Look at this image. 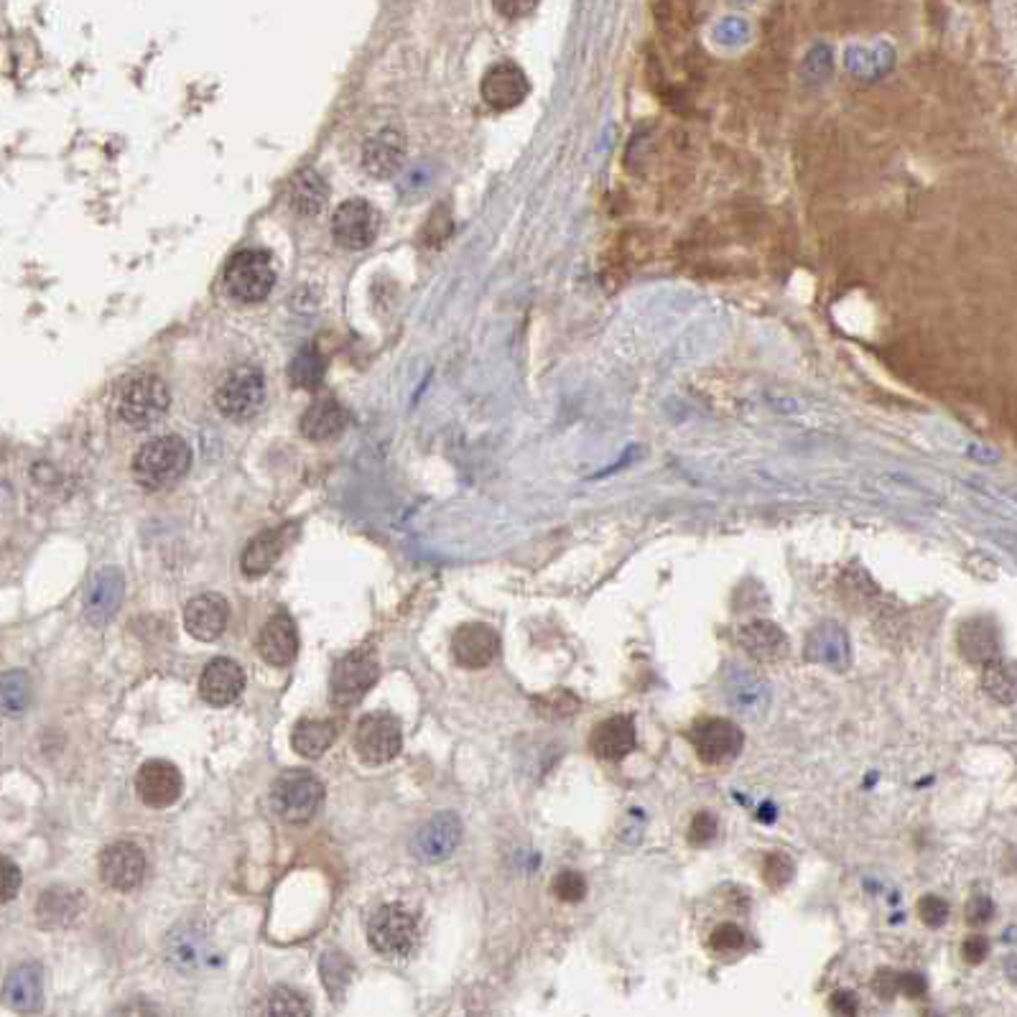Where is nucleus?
<instances>
[{
  "label": "nucleus",
  "instance_id": "obj_1",
  "mask_svg": "<svg viewBox=\"0 0 1017 1017\" xmlns=\"http://www.w3.org/2000/svg\"><path fill=\"white\" fill-rule=\"evenodd\" d=\"M191 467V449L182 436H159L146 442L133 457V478L140 487L159 493L179 482Z\"/></svg>",
  "mask_w": 1017,
  "mask_h": 1017
},
{
  "label": "nucleus",
  "instance_id": "obj_2",
  "mask_svg": "<svg viewBox=\"0 0 1017 1017\" xmlns=\"http://www.w3.org/2000/svg\"><path fill=\"white\" fill-rule=\"evenodd\" d=\"M172 406L166 383L153 373L128 375L117 390V416L131 429H148L159 423Z\"/></svg>",
  "mask_w": 1017,
  "mask_h": 1017
},
{
  "label": "nucleus",
  "instance_id": "obj_3",
  "mask_svg": "<svg viewBox=\"0 0 1017 1017\" xmlns=\"http://www.w3.org/2000/svg\"><path fill=\"white\" fill-rule=\"evenodd\" d=\"M368 941L385 959H408L419 944V920L406 905H381L368 920Z\"/></svg>",
  "mask_w": 1017,
  "mask_h": 1017
},
{
  "label": "nucleus",
  "instance_id": "obj_4",
  "mask_svg": "<svg viewBox=\"0 0 1017 1017\" xmlns=\"http://www.w3.org/2000/svg\"><path fill=\"white\" fill-rule=\"evenodd\" d=\"M222 284L230 299L240 303H258L269 299L273 286H276V271H273L271 256L265 250L248 248L235 252L222 273Z\"/></svg>",
  "mask_w": 1017,
  "mask_h": 1017
},
{
  "label": "nucleus",
  "instance_id": "obj_5",
  "mask_svg": "<svg viewBox=\"0 0 1017 1017\" xmlns=\"http://www.w3.org/2000/svg\"><path fill=\"white\" fill-rule=\"evenodd\" d=\"M324 801V783L311 770H286L271 785V806L278 819L307 823Z\"/></svg>",
  "mask_w": 1017,
  "mask_h": 1017
},
{
  "label": "nucleus",
  "instance_id": "obj_6",
  "mask_svg": "<svg viewBox=\"0 0 1017 1017\" xmlns=\"http://www.w3.org/2000/svg\"><path fill=\"white\" fill-rule=\"evenodd\" d=\"M381 679L375 653L370 648H358L339 658L330 675V702L337 709H352L365 699V694Z\"/></svg>",
  "mask_w": 1017,
  "mask_h": 1017
},
{
  "label": "nucleus",
  "instance_id": "obj_7",
  "mask_svg": "<svg viewBox=\"0 0 1017 1017\" xmlns=\"http://www.w3.org/2000/svg\"><path fill=\"white\" fill-rule=\"evenodd\" d=\"M218 411L230 421H250L265 404V377L256 368H235L214 393Z\"/></svg>",
  "mask_w": 1017,
  "mask_h": 1017
},
{
  "label": "nucleus",
  "instance_id": "obj_8",
  "mask_svg": "<svg viewBox=\"0 0 1017 1017\" xmlns=\"http://www.w3.org/2000/svg\"><path fill=\"white\" fill-rule=\"evenodd\" d=\"M404 747V730H400L398 719L385 715V711H373L365 715L358 722L355 730V749L368 766H383L390 762L393 757Z\"/></svg>",
  "mask_w": 1017,
  "mask_h": 1017
},
{
  "label": "nucleus",
  "instance_id": "obj_9",
  "mask_svg": "<svg viewBox=\"0 0 1017 1017\" xmlns=\"http://www.w3.org/2000/svg\"><path fill=\"white\" fill-rule=\"evenodd\" d=\"M724 699L727 707H730L734 715L747 717V719H757L762 717L773 702V689L760 673L753 671V668L732 663L727 666L724 671Z\"/></svg>",
  "mask_w": 1017,
  "mask_h": 1017
},
{
  "label": "nucleus",
  "instance_id": "obj_10",
  "mask_svg": "<svg viewBox=\"0 0 1017 1017\" xmlns=\"http://www.w3.org/2000/svg\"><path fill=\"white\" fill-rule=\"evenodd\" d=\"M462 842V819L455 811H442L416 831L411 852L423 865H439L457 852Z\"/></svg>",
  "mask_w": 1017,
  "mask_h": 1017
},
{
  "label": "nucleus",
  "instance_id": "obj_11",
  "mask_svg": "<svg viewBox=\"0 0 1017 1017\" xmlns=\"http://www.w3.org/2000/svg\"><path fill=\"white\" fill-rule=\"evenodd\" d=\"M381 230V214L365 199H347L334 210L332 235L334 240L350 250H365L375 243Z\"/></svg>",
  "mask_w": 1017,
  "mask_h": 1017
},
{
  "label": "nucleus",
  "instance_id": "obj_12",
  "mask_svg": "<svg viewBox=\"0 0 1017 1017\" xmlns=\"http://www.w3.org/2000/svg\"><path fill=\"white\" fill-rule=\"evenodd\" d=\"M689 737H692L699 760L707 766H724V762L734 760L745 745V734H742L740 724L730 722V719H704Z\"/></svg>",
  "mask_w": 1017,
  "mask_h": 1017
},
{
  "label": "nucleus",
  "instance_id": "obj_13",
  "mask_svg": "<svg viewBox=\"0 0 1017 1017\" xmlns=\"http://www.w3.org/2000/svg\"><path fill=\"white\" fill-rule=\"evenodd\" d=\"M100 878L117 893H131L146 878V855L133 842H115L100 852Z\"/></svg>",
  "mask_w": 1017,
  "mask_h": 1017
},
{
  "label": "nucleus",
  "instance_id": "obj_14",
  "mask_svg": "<svg viewBox=\"0 0 1017 1017\" xmlns=\"http://www.w3.org/2000/svg\"><path fill=\"white\" fill-rule=\"evenodd\" d=\"M123 571L117 567H102L95 571V576L87 584L85 597H82V610L90 625H108L115 618L117 607L123 603Z\"/></svg>",
  "mask_w": 1017,
  "mask_h": 1017
},
{
  "label": "nucleus",
  "instance_id": "obj_15",
  "mask_svg": "<svg viewBox=\"0 0 1017 1017\" xmlns=\"http://www.w3.org/2000/svg\"><path fill=\"white\" fill-rule=\"evenodd\" d=\"M804 653L811 663L827 666L831 671L844 673L852 666V643L846 630L834 620H823L808 630Z\"/></svg>",
  "mask_w": 1017,
  "mask_h": 1017
},
{
  "label": "nucleus",
  "instance_id": "obj_16",
  "mask_svg": "<svg viewBox=\"0 0 1017 1017\" xmlns=\"http://www.w3.org/2000/svg\"><path fill=\"white\" fill-rule=\"evenodd\" d=\"M136 791L140 801L151 808H166L179 801L184 791L182 770L169 760H148L136 776Z\"/></svg>",
  "mask_w": 1017,
  "mask_h": 1017
},
{
  "label": "nucleus",
  "instance_id": "obj_17",
  "mask_svg": "<svg viewBox=\"0 0 1017 1017\" xmlns=\"http://www.w3.org/2000/svg\"><path fill=\"white\" fill-rule=\"evenodd\" d=\"M497 653H500V635L485 622H467L451 635V656L470 671L487 668L497 658Z\"/></svg>",
  "mask_w": 1017,
  "mask_h": 1017
},
{
  "label": "nucleus",
  "instance_id": "obj_18",
  "mask_svg": "<svg viewBox=\"0 0 1017 1017\" xmlns=\"http://www.w3.org/2000/svg\"><path fill=\"white\" fill-rule=\"evenodd\" d=\"M296 533H299V523H284L276 529H269L258 533L256 538L245 546L240 569L245 576H263L276 567V561L284 556L288 546L294 544Z\"/></svg>",
  "mask_w": 1017,
  "mask_h": 1017
},
{
  "label": "nucleus",
  "instance_id": "obj_19",
  "mask_svg": "<svg viewBox=\"0 0 1017 1017\" xmlns=\"http://www.w3.org/2000/svg\"><path fill=\"white\" fill-rule=\"evenodd\" d=\"M230 622V605L222 595H214V592H207V595H199L195 599H189L187 607H184V628L187 633L195 637V641L202 643H212L227 630Z\"/></svg>",
  "mask_w": 1017,
  "mask_h": 1017
},
{
  "label": "nucleus",
  "instance_id": "obj_20",
  "mask_svg": "<svg viewBox=\"0 0 1017 1017\" xmlns=\"http://www.w3.org/2000/svg\"><path fill=\"white\" fill-rule=\"evenodd\" d=\"M245 689V671L233 658H212L199 679V696L212 707H227L237 702Z\"/></svg>",
  "mask_w": 1017,
  "mask_h": 1017
},
{
  "label": "nucleus",
  "instance_id": "obj_21",
  "mask_svg": "<svg viewBox=\"0 0 1017 1017\" xmlns=\"http://www.w3.org/2000/svg\"><path fill=\"white\" fill-rule=\"evenodd\" d=\"M637 745V730H635V719L630 715H615L605 722H599L595 730H592L590 737V749L595 753L599 760H610V762H620L633 753Z\"/></svg>",
  "mask_w": 1017,
  "mask_h": 1017
},
{
  "label": "nucleus",
  "instance_id": "obj_22",
  "mask_svg": "<svg viewBox=\"0 0 1017 1017\" xmlns=\"http://www.w3.org/2000/svg\"><path fill=\"white\" fill-rule=\"evenodd\" d=\"M258 653L271 666L281 668L294 663V658L299 656V633H296L292 615H271L269 622L261 628V635H258Z\"/></svg>",
  "mask_w": 1017,
  "mask_h": 1017
},
{
  "label": "nucleus",
  "instance_id": "obj_23",
  "mask_svg": "<svg viewBox=\"0 0 1017 1017\" xmlns=\"http://www.w3.org/2000/svg\"><path fill=\"white\" fill-rule=\"evenodd\" d=\"M3 997L13 1013H39L44 997V969L36 962H24L13 967L5 977Z\"/></svg>",
  "mask_w": 1017,
  "mask_h": 1017
},
{
  "label": "nucleus",
  "instance_id": "obj_24",
  "mask_svg": "<svg viewBox=\"0 0 1017 1017\" xmlns=\"http://www.w3.org/2000/svg\"><path fill=\"white\" fill-rule=\"evenodd\" d=\"M525 95H529V79L516 64H495L482 79V98L495 110H510L521 106Z\"/></svg>",
  "mask_w": 1017,
  "mask_h": 1017
},
{
  "label": "nucleus",
  "instance_id": "obj_25",
  "mask_svg": "<svg viewBox=\"0 0 1017 1017\" xmlns=\"http://www.w3.org/2000/svg\"><path fill=\"white\" fill-rule=\"evenodd\" d=\"M956 643H959L962 656L975 666L992 663V660H997L1002 653L1000 630L990 618H971L967 622H962Z\"/></svg>",
  "mask_w": 1017,
  "mask_h": 1017
},
{
  "label": "nucleus",
  "instance_id": "obj_26",
  "mask_svg": "<svg viewBox=\"0 0 1017 1017\" xmlns=\"http://www.w3.org/2000/svg\"><path fill=\"white\" fill-rule=\"evenodd\" d=\"M737 643L742 650L749 653V656L757 660H766V663L785 658V653L791 648L789 635L783 633V628L770 620H753L747 622V625H742L737 633Z\"/></svg>",
  "mask_w": 1017,
  "mask_h": 1017
},
{
  "label": "nucleus",
  "instance_id": "obj_27",
  "mask_svg": "<svg viewBox=\"0 0 1017 1017\" xmlns=\"http://www.w3.org/2000/svg\"><path fill=\"white\" fill-rule=\"evenodd\" d=\"M166 959L184 975H195V971L204 969L210 959H214V954L202 933L195 931L191 926H179L166 939Z\"/></svg>",
  "mask_w": 1017,
  "mask_h": 1017
},
{
  "label": "nucleus",
  "instance_id": "obj_28",
  "mask_svg": "<svg viewBox=\"0 0 1017 1017\" xmlns=\"http://www.w3.org/2000/svg\"><path fill=\"white\" fill-rule=\"evenodd\" d=\"M347 426V411L345 406H339L334 398H322L314 400L307 411L301 416V434L307 436L309 442H330L334 436H339Z\"/></svg>",
  "mask_w": 1017,
  "mask_h": 1017
},
{
  "label": "nucleus",
  "instance_id": "obj_29",
  "mask_svg": "<svg viewBox=\"0 0 1017 1017\" xmlns=\"http://www.w3.org/2000/svg\"><path fill=\"white\" fill-rule=\"evenodd\" d=\"M82 893L70 888H49L44 890L39 903H36V918L44 928H64L79 918Z\"/></svg>",
  "mask_w": 1017,
  "mask_h": 1017
},
{
  "label": "nucleus",
  "instance_id": "obj_30",
  "mask_svg": "<svg viewBox=\"0 0 1017 1017\" xmlns=\"http://www.w3.org/2000/svg\"><path fill=\"white\" fill-rule=\"evenodd\" d=\"M337 724L332 719H301L292 732V747L296 753L317 760L337 742Z\"/></svg>",
  "mask_w": 1017,
  "mask_h": 1017
},
{
  "label": "nucleus",
  "instance_id": "obj_31",
  "mask_svg": "<svg viewBox=\"0 0 1017 1017\" xmlns=\"http://www.w3.org/2000/svg\"><path fill=\"white\" fill-rule=\"evenodd\" d=\"M400 156H404V138H400L396 131H381L377 136L370 138V144L365 146L362 166L373 176H377V179H383V176L396 172Z\"/></svg>",
  "mask_w": 1017,
  "mask_h": 1017
},
{
  "label": "nucleus",
  "instance_id": "obj_32",
  "mask_svg": "<svg viewBox=\"0 0 1017 1017\" xmlns=\"http://www.w3.org/2000/svg\"><path fill=\"white\" fill-rule=\"evenodd\" d=\"M326 184L322 176L317 172H301L296 176L292 184V191H288V202H292V210L301 218H311V214L322 212V207L326 204Z\"/></svg>",
  "mask_w": 1017,
  "mask_h": 1017
},
{
  "label": "nucleus",
  "instance_id": "obj_33",
  "mask_svg": "<svg viewBox=\"0 0 1017 1017\" xmlns=\"http://www.w3.org/2000/svg\"><path fill=\"white\" fill-rule=\"evenodd\" d=\"M982 689L1000 704H1015L1017 702V663L1009 660H992L984 666L982 673Z\"/></svg>",
  "mask_w": 1017,
  "mask_h": 1017
},
{
  "label": "nucleus",
  "instance_id": "obj_34",
  "mask_svg": "<svg viewBox=\"0 0 1017 1017\" xmlns=\"http://www.w3.org/2000/svg\"><path fill=\"white\" fill-rule=\"evenodd\" d=\"M3 715L5 717H24L26 709L32 707V679L26 671H5L3 673Z\"/></svg>",
  "mask_w": 1017,
  "mask_h": 1017
},
{
  "label": "nucleus",
  "instance_id": "obj_35",
  "mask_svg": "<svg viewBox=\"0 0 1017 1017\" xmlns=\"http://www.w3.org/2000/svg\"><path fill=\"white\" fill-rule=\"evenodd\" d=\"M579 707H582V702H579V696L569 692V689H554V692L538 694L536 699H533L536 715L541 719H548V722H561V719L574 717Z\"/></svg>",
  "mask_w": 1017,
  "mask_h": 1017
},
{
  "label": "nucleus",
  "instance_id": "obj_36",
  "mask_svg": "<svg viewBox=\"0 0 1017 1017\" xmlns=\"http://www.w3.org/2000/svg\"><path fill=\"white\" fill-rule=\"evenodd\" d=\"M352 979V964L345 954L330 952L322 956V982L334 1002H343L347 984Z\"/></svg>",
  "mask_w": 1017,
  "mask_h": 1017
},
{
  "label": "nucleus",
  "instance_id": "obj_37",
  "mask_svg": "<svg viewBox=\"0 0 1017 1017\" xmlns=\"http://www.w3.org/2000/svg\"><path fill=\"white\" fill-rule=\"evenodd\" d=\"M324 370H326V362L322 355H319L314 347H307V350H301L299 355H296L292 368H288V373H292V381L296 388L317 390L319 385H322Z\"/></svg>",
  "mask_w": 1017,
  "mask_h": 1017
},
{
  "label": "nucleus",
  "instance_id": "obj_38",
  "mask_svg": "<svg viewBox=\"0 0 1017 1017\" xmlns=\"http://www.w3.org/2000/svg\"><path fill=\"white\" fill-rule=\"evenodd\" d=\"M793 875H796V865L785 852H773L762 865V880L770 890H783L793 880Z\"/></svg>",
  "mask_w": 1017,
  "mask_h": 1017
},
{
  "label": "nucleus",
  "instance_id": "obj_39",
  "mask_svg": "<svg viewBox=\"0 0 1017 1017\" xmlns=\"http://www.w3.org/2000/svg\"><path fill=\"white\" fill-rule=\"evenodd\" d=\"M271 1015H311V1007L303 994L294 992L292 987H278L269 1000Z\"/></svg>",
  "mask_w": 1017,
  "mask_h": 1017
},
{
  "label": "nucleus",
  "instance_id": "obj_40",
  "mask_svg": "<svg viewBox=\"0 0 1017 1017\" xmlns=\"http://www.w3.org/2000/svg\"><path fill=\"white\" fill-rule=\"evenodd\" d=\"M551 890H554V895L563 903H579V901H584V895H586V880H584V875H579L574 870H563L556 875Z\"/></svg>",
  "mask_w": 1017,
  "mask_h": 1017
},
{
  "label": "nucleus",
  "instance_id": "obj_41",
  "mask_svg": "<svg viewBox=\"0 0 1017 1017\" xmlns=\"http://www.w3.org/2000/svg\"><path fill=\"white\" fill-rule=\"evenodd\" d=\"M948 913H952V908H948V903L944 901V897H939V895H923L918 901V916L920 920H923V923L928 928H941L946 923V918H948Z\"/></svg>",
  "mask_w": 1017,
  "mask_h": 1017
},
{
  "label": "nucleus",
  "instance_id": "obj_42",
  "mask_svg": "<svg viewBox=\"0 0 1017 1017\" xmlns=\"http://www.w3.org/2000/svg\"><path fill=\"white\" fill-rule=\"evenodd\" d=\"M719 836V821L715 814L702 811L694 816L692 829H689V842L694 846H709Z\"/></svg>",
  "mask_w": 1017,
  "mask_h": 1017
},
{
  "label": "nucleus",
  "instance_id": "obj_43",
  "mask_svg": "<svg viewBox=\"0 0 1017 1017\" xmlns=\"http://www.w3.org/2000/svg\"><path fill=\"white\" fill-rule=\"evenodd\" d=\"M745 946V931L734 923H722L711 931V948L722 954H732Z\"/></svg>",
  "mask_w": 1017,
  "mask_h": 1017
},
{
  "label": "nucleus",
  "instance_id": "obj_44",
  "mask_svg": "<svg viewBox=\"0 0 1017 1017\" xmlns=\"http://www.w3.org/2000/svg\"><path fill=\"white\" fill-rule=\"evenodd\" d=\"M495 11L505 18H523L533 13V9L538 5V0H493Z\"/></svg>",
  "mask_w": 1017,
  "mask_h": 1017
},
{
  "label": "nucleus",
  "instance_id": "obj_45",
  "mask_svg": "<svg viewBox=\"0 0 1017 1017\" xmlns=\"http://www.w3.org/2000/svg\"><path fill=\"white\" fill-rule=\"evenodd\" d=\"M0 867H3V903H11L21 888V870L9 857L0 859Z\"/></svg>",
  "mask_w": 1017,
  "mask_h": 1017
},
{
  "label": "nucleus",
  "instance_id": "obj_46",
  "mask_svg": "<svg viewBox=\"0 0 1017 1017\" xmlns=\"http://www.w3.org/2000/svg\"><path fill=\"white\" fill-rule=\"evenodd\" d=\"M992 913H994V905L987 895H975L967 905V918H969L971 926L987 923V920L992 918Z\"/></svg>",
  "mask_w": 1017,
  "mask_h": 1017
},
{
  "label": "nucleus",
  "instance_id": "obj_47",
  "mask_svg": "<svg viewBox=\"0 0 1017 1017\" xmlns=\"http://www.w3.org/2000/svg\"><path fill=\"white\" fill-rule=\"evenodd\" d=\"M857 1007H859L857 994L849 990H839L834 992V997H831V1009L839 1015H855Z\"/></svg>",
  "mask_w": 1017,
  "mask_h": 1017
},
{
  "label": "nucleus",
  "instance_id": "obj_48",
  "mask_svg": "<svg viewBox=\"0 0 1017 1017\" xmlns=\"http://www.w3.org/2000/svg\"><path fill=\"white\" fill-rule=\"evenodd\" d=\"M987 954H990V944H987V939L971 937V939L964 941V959H967L969 964L984 962Z\"/></svg>",
  "mask_w": 1017,
  "mask_h": 1017
},
{
  "label": "nucleus",
  "instance_id": "obj_49",
  "mask_svg": "<svg viewBox=\"0 0 1017 1017\" xmlns=\"http://www.w3.org/2000/svg\"><path fill=\"white\" fill-rule=\"evenodd\" d=\"M875 992L880 994V997H885V1000H893L895 997V992H901V987H897V975L895 971H880L878 977H875Z\"/></svg>",
  "mask_w": 1017,
  "mask_h": 1017
},
{
  "label": "nucleus",
  "instance_id": "obj_50",
  "mask_svg": "<svg viewBox=\"0 0 1017 1017\" xmlns=\"http://www.w3.org/2000/svg\"><path fill=\"white\" fill-rule=\"evenodd\" d=\"M897 987H901L905 997H920L926 992V979L908 971V975H897Z\"/></svg>",
  "mask_w": 1017,
  "mask_h": 1017
},
{
  "label": "nucleus",
  "instance_id": "obj_51",
  "mask_svg": "<svg viewBox=\"0 0 1017 1017\" xmlns=\"http://www.w3.org/2000/svg\"><path fill=\"white\" fill-rule=\"evenodd\" d=\"M1005 975H1007L1009 982H1013V984L1017 987V954H1013V956H1009V959L1005 962Z\"/></svg>",
  "mask_w": 1017,
  "mask_h": 1017
},
{
  "label": "nucleus",
  "instance_id": "obj_52",
  "mask_svg": "<svg viewBox=\"0 0 1017 1017\" xmlns=\"http://www.w3.org/2000/svg\"><path fill=\"white\" fill-rule=\"evenodd\" d=\"M760 814H762V816H760L762 821H773V816H770V814H773V808H770V804H768V806H762V811H760Z\"/></svg>",
  "mask_w": 1017,
  "mask_h": 1017
}]
</instances>
